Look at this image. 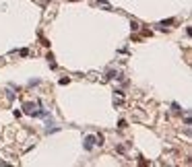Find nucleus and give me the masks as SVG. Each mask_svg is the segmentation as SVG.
<instances>
[{
  "label": "nucleus",
  "mask_w": 192,
  "mask_h": 167,
  "mask_svg": "<svg viewBox=\"0 0 192 167\" xmlns=\"http://www.w3.org/2000/svg\"><path fill=\"white\" fill-rule=\"evenodd\" d=\"M23 109H25V113L35 115V118H39V115H46V111L42 109V103H39V101H35V103H25Z\"/></svg>",
  "instance_id": "nucleus-1"
},
{
  "label": "nucleus",
  "mask_w": 192,
  "mask_h": 167,
  "mask_svg": "<svg viewBox=\"0 0 192 167\" xmlns=\"http://www.w3.org/2000/svg\"><path fill=\"white\" fill-rule=\"evenodd\" d=\"M93 145H95V136H87V138H85V149H87V151H91V149H93Z\"/></svg>",
  "instance_id": "nucleus-2"
}]
</instances>
